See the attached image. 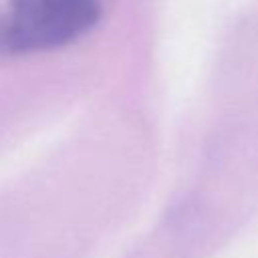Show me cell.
<instances>
[{
	"instance_id": "cell-1",
	"label": "cell",
	"mask_w": 258,
	"mask_h": 258,
	"mask_svg": "<svg viewBox=\"0 0 258 258\" xmlns=\"http://www.w3.org/2000/svg\"><path fill=\"white\" fill-rule=\"evenodd\" d=\"M99 0H10L0 16V52L26 54L62 46L95 26Z\"/></svg>"
}]
</instances>
